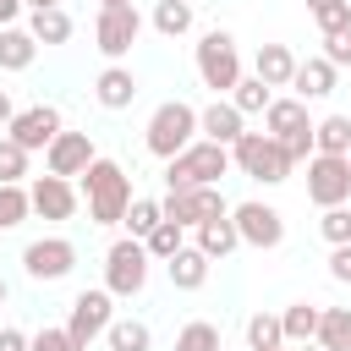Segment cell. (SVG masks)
I'll return each instance as SVG.
<instances>
[{"label":"cell","instance_id":"cell-37","mask_svg":"<svg viewBox=\"0 0 351 351\" xmlns=\"http://www.w3.org/2000/svg\"><path fill=\"white\" fill-rule=\"evenodd\" d=\"M318 236H324L329 247H346V241H351V208H346V203L324 208V219H318Z\"/></svg>","mask_w":351,"mask_h":351},{"label":"cell","instance_id":"cell-17","mask_svg":"<svg viewBox=\"0 0 351 351\" xmlns=\"http://www.w3.org/2000/svg\"><path fill=\"white\" fill-rule=\"evenodd\" d=\"M335 82H340V66H335V60H324V55L296 60V77H291L296 99H329V93H335Z\"/></svg>","mask_w":351,"mask_h":351},{"label":"cell","instance_id":"cell-7","mask_svg":"<svg viewBox=\"0 0 351 351\" xmlns=\"http://www.w3.org/2000/svg\"><path fill=\"white\" fill-rule=\"evenodd\" d=\"M148 247L137 241V236H115L110 241V252H104V291L115 296V302H132V296H143V285H148Z\"/></svg>","mask_w":351,"mask_h":351},{"label":"cell","instance_id":"cell-3","mask_svg":"<svg viewBox=\"0 0 351 351\" xmlns=\"http://www.w3.org/2000/svg\"><path fill=\"white\" fill-rule=\"evenodd\" d=\"M225 170H230V148L214 143V137H197L176 159H165V186L170 192H181V186H219Z\"/></svg>","mask_w":351,"mask_h":351},{"label":"cell","instance_id":"cell-33","mask_svg":"<svg viewBox=\"0 0 351 351\" xmlns=\"http://www.w3.org/2000/svg\"><path fill=\"white\" fill-rule=\"evenodd\" d=\"M159 219H165V203H159V197H132V208H126V219H121V225H126V236H137V241H143Z\"/></svg>","mask_w":351,"mask_h":351},{"label":"cell","instance_id":"cell-24","mask_svg":"<svg viewBox=\"0 0 351 351\" xmlns=\"http://www.w3.org/2000/svg\"><path fill=\"white\" fill-rule=\"evenodd\" d=\"M318 318H324V307H318V302H291V307L280 313L285 346H307V340H318Z\"/></svg>","mask_w":351,"mask_h":351},{"label":"cell","instance_id":"cell-21","mask_svg":"<svg viewBox=\"0 0 351 351\" xmlns=\"http://www.w3.org/2000/svg\"><path fill=\"white\" fill-rule=\"evenodd\" d=\"M252 77H263L269 88H291V77H296V55H291V44H258V55H252Z\"/></svg>","mask_w":351,"mask_h":351},{"label":"cell","instance_id":"cell-23","mask_svg":"<svg viewBox=\"0 0 351 351\" xmlns=\"http://www.w3.org/2000/svg\"><path fill=\"white\" fill-rule=\"evenodd\" d=\"M38 38L27 33V27H0V71H27L33 60H38Z\"/></svg>","mask_w":351,"mask_h":351},{"label":"cell","instance_id":"cell-1","mask_svg":"<svg viewBox=\"0 0 351 351\" xmlns=\"http://www.w3.org/2000/svg\"><path fill=\"white\" fill-rule=\"evenodd\" d=\"M77 192H82V203H88V225H121L126 219V208H132V176L115 165V159H93L82 176H77Z\"/></svg>","mask_w":351,"mask_h":351},{"label":"cell","instance_id":"cell-43","mask_svg":"<svg viewBox=\"0 0 351 351\" xmlns=\"http://www.w3.org/2000/svg\"><path fill=\"white\" fill-rule=\"evenodd\" d=\"M22 11H27V0H0V27H16Z\"/></svg>","mask_w":351,"mask_h":351},{"label":"cell","instance_id":"cell-15","mask_svg":"<svg viewBox=\"0 0 351 351\" xmlns=\"http://www.w3.org/2000/svg\"><path fill=\"white\" fill-rule=\"evenodd\" d=\"M27 197H33V214H38V219H55V225H60V219H71V214H77V203H82L77 181H71V176H49V170L27 186Z\"/></svg>","mask_w":351,"mask_h":351},{"label":"cell","instance_id":"cell-41","mask_svg":"<svg viewBox=\"0 0 351 351\" xmlns=\"http://www.w3.org/2000/svg\"><path fill=\"white\" fill-rule=\"evenodd\" d=\"M329 280H340V285H351V241L329 252Z\"/></svg>","mask_w":351,"mask_h":351},{"label":"cell","instance_id":"cell-48","mask_svg":"<svg viewBox=\"0 0 351 351\" xmlns=\"http://www.w3.org/2000/svg\"><path fill=\"white\" fill-rule=\"evenodd\" d=\"M0 307H5V280H0Z\"/></svg>","mask_w":351,"mask_h":351},{"label":"cell","instance_id":"cell-32","mask_svg":"<svg viewBox=\"0 0 351 351\" xmlns=\"http://www.w3.org/2000/svg\"><path fill=\"white\" fill-rule=\"evenodd\" d=\"M154 27H159L165 38L192 33V0H159V5H154Z\"/></svg>","mask_w":351,"mask_h":351},{"label":"cell","instance_id":"cell-5","mask_svg":"<svg viewBox=\"0 0 351 351\" xmlns=\"http://www.w3.org/2000/svg\"><path fill=\"white\" fill-rule=\"evenodd\" d=\"M192 60H197L203 88H214V99H230V88L247 77V71H241V49H236V38H230L225 27H208V33L197 38Z\"/></svg>","mask_w":351,"mask_h":351},{"label":"cell","instance_id":"cell-8","mask_svg":"<svg viewBox=\"0 0 351 351\" xmlns=\"http://www.w3.org/2000/svg\"><path fill=\"white\" fill-rule=\"evenodd\" d=\"M307 197L318 208L351 203V154H313L307 159Z\"/></svg>","mask_w":351,"mask_h":351},{"label":"cell","instance_id":"cell-40","mask_svg":"<svg viewBox=\"0 0 351 351\" xmlns=\"http://www.w3.org/2000/svg\"><path fill=\"white\" fill-rule=\"evenodd\" d=\"M324 60H335V66H351V22H346L340 33H324Z\"/></svg>","mask_w":351,"mask_h":351},{"label":"cell","instance_id":"cell-16","mask_svg":"<svg viewBox=\"0 0 351 351\" xmlns=\"http://www.w3.org/2000/svg\"><path fill=\"white\" fill-rule=\"evenodd\" d=\"M93 159H99V148H93L88 132H60V137L44 148V170H49V176H82Z\"/></svg>","mask_w":351,"mask_h":351},{"label":"cell","instance_id":"cell-47","mask_svg":"<svg viewBox=\"0 0 351 351\" xmlns=\"http://www.w3.org/2000/svg\"><path fill=\"white\" fill-rule=\"evenodd\" d=\"M291 351H324V346H318V340H307V346H291Z\"/></svg>","mask_w":351,"mask_h":351},{"label":"cell","instance_id":"cell-44","mask_svg":"<svg viewBox=\"0 0 351 351\" xmlns=\"http://www.w3.org/2000/svg\"><path fill=\"white\" fill-rule=\"evenodd\" d=\"M11 121H16V104H11V93H5V88H0V132H5V126H11Z\"/></svg>","mask_w":351,"mask_h":351},{"label":"cell","instance_id":"cell-46","mask_svg":"<svg viewBox=\"0 0 351 351\" xmlns=\"http://www.w3.org/2000/svg\"><path fill=\"white\" fill-rule=\"evenodd\" d=\"M115 5H132V0H99V11H115Z\"/></svg>","mask_w":351,"mask_h":351},{"label":"cell","instance_id":"cell-12","mask_svg":"<svg viewBox=\"0 0 351 351\" xmlns=\"http://www.w3.org/2000/svg\"><path fill=\"white\" fill-rule=\"evenodd\" d=\"M230 219H236V230H241V241L247 247H280L285 241V214L274 208V203H263V197H252V203H236L230 208Z\"/></svg>","mask_w":351,"mask_h":351},{"label":"cell","instance_id":"cell-42","mask_svg":"<svg viewBox=\"0 0 351 351\" xmlns=\"http://www.w3.org/2000/svg\"><path fill=\"white\" fill-rule=\"evenodd\" d=\"M0 351H33V335H22V329L0 324Z\"/></svg>","mask_w":351,"mask_h":351},{"label":"cell","instance_id":"cell-18","mask_svg":"<svg viewBox=\"0 0 351 351\" xmlns=\"http://www.w3.org/2000/svg\"><path fill=\"white\" fill-rule=\"evenodd\" d=\"M93 99H99V110H126V104L137 99V77H132V66L110 60V66L93 77Z\"/></svg>","mask_w":351,"mask_h":351},{"label":"cell","instance_id":"cell-19","mask_svg":"<svg viewBox=\"0 0 351 351\" xmlns=\"http://www.w3.org/2000/svg\"><path fill=\"white\" fill-rule=\"evenodd\" d=\"M197 126H203V137H214V143H225V148H230V143L247 132V115H241L230 99H214V104H203V110H197Z\"/></svg>","mask_w":351,"mask_h":351},{"label":"cell","instance_id":"cell-30","mask_svg":"<svg viewBox=\"0 0 351 351\" xmlns=\"http://www.w3.org/2000/svg\"><path fill=\"white\" fill-rule=\"evenodd\" d=\"M230 104H236L241 115H263V110L274 104V88H269L263 77H241V82L230 88Z\"/></svg>","mask_w":351,"mask_h":351},{"label":"cell","instance_id":"cell-26","mask_svg":"<svg viewBox=\"0 0 351 351\" xmlns=\"http://www.w3.org/2000/svg\"><path fill=\"white\" fill-rule=\"evenodd\" d=\"M27 33L49 49V44H66L71 38V16H66V5H49V11H33L27 16Z\"/></svg>","mask_w":351,"mask_h":351},{"label":"cell","instance_id":"cell-36","mask_svg":"<svg viewBox=\"0 0 351 351\" xmlns=\"http://www.w3.org/2000/svg\"><path fill=\"white\" fill-rule=\"evenodd\" d=\"M307 11L318 22V33H340L351 22V0H307Z\"/></svg>","mask_w":351,"mask_h":351},{"label":"cell","instance_id":"cell-10","mask_svg":"<svg viewBox=\"0 0 351 351\" xmlns=\"http://www.w3.org/2000/svg\"><path fill=\"white\" fill-rule=\"evenodd\" d=\"M219 214H230V203H225L219 186H181V192H165V219H176V225H186V230H197L203 219H219Z\"/></svg>","mask_w":351,"mask_h":351},{"label":"cell","instance_id":"cell-9","mask_svg":"<svg viewBox=\"0 0 351 351\" xmlns=\"http://www.w3.org/2000/svg\"><path fill=\"white\" fill-rule=\"evenodd\" d=\"M137 33H143L137 5H115V11H99V16H93V49H99L104 60H126L132 44H137Z\"/></svg>","mask_w":351,"mask_h":351},{"label":"cell","instance_id":"cell-45","mask_svg":"<svg viewBox=\"0 0 351 351\" xmlns=\"http://www.w3.org/2000/svg\"><path fill=\"white\" fill-rule=\"evenodd\" d=\"M49 5H60V0H27V11H49Z\"/></svg>","mask_w":351,"mask_h":351},{"label":"cell","instance_id":"cell-25","mask_svg":"<svg viewBox=\"0 0 351 351\" xmlns=\"http://www.w3.org/2000/svg\"><path fill=\"white\" fill-rule=\"evenodd\" d=\"M104 346H110V351H154V329H148L143 318H115V324L104 329Z\"/></svg>","mask_w":351,"mask_h":351},{"label":"cell","instance_id":"cell-27","mask_svg":"<svg viewBox=\"0 0 351 351\" xmlns=\"http://www.w3.org/2000/svg\"><path fill=\"white\" fill-rule=\"evenodd\" d=\"M143 247H148V258H154V263H170V258L186 247V225H176V219H159V225L143 236Z\"/></svg>","mask_w":351,"mask_h":351},{"label":"cell","instance_id":"cell-49","mask_svg":"<svg viewBox=\"0 0 351 351\" xmlns=\"http://www.w3.org/2000/svg\"><path fill=\"white\" fill-rule=\"evenodd\" d=\"M269 351H291V346H269Z\"/></svg>","mask_w":351,"mask_h":351},{"label":"cell","instance_id":"cell-28","mask_svg":"<svg viewBox=\"0 0 351 351\" xmlns=\"http://www.w3.org/2000/svg\"><path fill=\"white\" fill-rule=\"evenodd\" d=\"M313 143H318V154H351V115L313 121Z\"/></svg>","mask_w":351,"mask_h":351},{"label":"cell","instance_id":"cell-4","mask_svg":"<svg viewBox=\"0 0 351 351\" xmlns=\"http://www.w3.org/2000/svg\"><path fill=\"white\" fill-rule=\"evenodd\" d=\"M203 137V126H197V110L186 104V99H165L154 115H148V126H143V143H148V154L154 159H176L186 143H197Z\"/></svg>","mask_w":351,"mask_h":351},{"label":"cell","instance_id":"cell-38","mask_svg":"<svg viewBox=\"0 0 351 351\" xmlns=\"http://www.w3.org/2000/svg\"><path fill=\"white\" fill-rule=\"evenodd\" d=\"M22 176H27V148L0 132V181H22Z\"/></svg>","mask_w":351,"mask_h":351},{"label":"cell","instance_id":"cell-2","mask_svg":"<svg viewBox=\"0 0 351 351\" xmlns=\"http://www.w3.org/2000/svg\"><path fill=\"white\" fill-rule=\"evenodd\" d=\"M230 165L247 176V181H258V186H280V181H291V154L280 148V137H269V132H241L236 143H230Z\"/></svg>","mask_w":351,"mask_h":351},{"label":"cell","instance_id":"cell-29","mask_svg":"<svg viewBox=\"0 0 351 351\" xmlns=\"http://www.w3.org/2000/svg\"><path fill=\"white\" fill-rule=\"evenodd\" d=\"M318 346H324V351H351V307H324V318H318Z\"/></svg>","mask_w":351,"mask_h":351},{"label":"cell","instance_id":"cell-20","mask_svg":"<svg viewBox=\"0 0 351 351\" xmlns=\"http://www.w3.org/2000/svg\"><path fill=\"white\" fill-rule=\"evenodd\" d=\"M208 269H214V258H208L197 241H192V247H181V252L165 263V274H170V285H176V291H203V285H208Z\"/></svg>","mask_w":351,"mask_h":351},{"label":"cell","instance_id":"cell-31","mask_svg":"<svg viewBox=\"0 0 351 351\" xmlns=\"http://www.w3.org/2000/svg\"><path fill=\"white\" fill-rule=\"evenodd\" d=\"M27 214H33L27 186H22V181H0V230H16Z\"/></svg>","mask_w":351,"mask_h":351},{"label":"cell","instance_id":"cell-6","mask_svg":"<svg viewBox=\"0 0 351 351\" xmlns=\"http://www.w3.org/2000/svg\"><path fill=\"white\" fill-rule=\"evenodd\" d=\"M263 132H269V137H280V148L291 154V165H307V159L318 154L307 99H274V104L263 110Z\"/></svg>","mask_w":351,"mask_h":351},{"label":"cell","instance_id":"cell-39","mask_svg":"<svg viewBox=\"0 0 351 351\" xmlns=\"http://www.w3.org/2000/svg\"><path fill=\"white\" fill-rule=\"evenodd\" d=\"M33 351H88V346L60 324V329H38V335H33Z\"/></svg>","mask_w":351,"mask_h":351},{"label":"cell","instance_id":"cell-11","mask_svg":"<svg viewBox=\"0 0 351 351\" xmlns=\"http://www.w3.org/2000/svg\"><path fill=\"white\" fill-rule=\"evenodd\" d=\"M22 269H27V280H38V285L66 280V274L77 269V247H71L66 236H38V241L22 247Z\"/></svg>","mask_w":351,"mask_h":351},{"label":"cell","instance_id":"cell-22","mask_svg":"<svg viewBox=\"0 0 351 351\" xmlns=\"http://www.w3.org/2000/svg\"><path fill=\"white\" fill-rule=\"evenodd\" d=\"M192 236H197V247H203L214 263H219V258H230V252L241 247V230H236V219H230V214H219V219H203Z\"/></svg>","mask_w":351,"mask_h":351},{"label":"cell","instance_id":"cell-13","mask_svg":"<svg viewBox=\"0 0 351 351\" xmlns=\"http://www.w3.org/2000/svg\"><path fill=\"white\" fill-rule=\"evenodd\" d=\"M115 324V296L99 285V291H77V302H71V318H66V329L82 340V346H93L104 329Z\"/></svg>","mask_w":351,"mask_h":351},{"label":"cell","instance_id":"cell-35","mask_svg":"<svg viewBox=\"0 0 351 351\" xmlns=\"http://www.w3.org/2000/svg\"><path fill=\"white\" fill-rule=\"evenodd\" d=\"M176 351H219V324H208V318H192V324H181V335H176Z\"/></svg>","mask_w":351,"mask_h":351},{"label":"cell","instance_id":"cell-34","mask_svg":"<svg viewBox=\"0 0 351 351\" xmlns=\"http://www.w3.org/2000/svg\"><path fill=\"white\" fill-rule=\"evenodd\" d=\"M269 346H285L280 313H252L247 318V351H269Z\"/></svg>","mask_w":351,"mask_h":351},{"label":"cell","instance_id":"cell-14","mask_svg":"<svg viewBox=\"0 0 351 351\" xmlns=\"http://www.w3.org/2000/svg\"><path fill=\"white\" fill-rule=\"evenodd\" d=\"M60 132H66V121H60V110H55V104H27V110H16V121L5 126V137H16L27 154L49 148Z\"/></svg>","mask_w":351,"mask_h":351}]
</instances>
